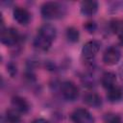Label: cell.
I'll return each instance as SVG.
<instances>
[{
    "instance_id": "cell-1",
    "label": "cell",
    "mask_w": 123,
    "mask_h": 123,
    "mask_svg": "<svg viewBox=\"0 0 123 123\" xmlns=\"http://www.w3.org/2000/svg\"><path fill=\"white\" fill-rule=\"evenodd\" d=\"M40 12L43 18L53 20L62 17L65 13V8L59 2L49 1L43 3L40 9Z\"/></svg>"
},
{
    "instance_id": "cell-2",
    "label": "cell",
    "mask_w": 123,
    "mask_h": 123,
    "mask_svg": "<svg viewBox=\"0 0 123 123\" xmlns=\"http://www.w3.org/2000/svg\"><path fill=\"white\" fill-rule=\"evenodd\" d=\"M0 39L1 42L7 46H14L18 43L20 39V35L15 28H4L1 30Z\"/></svg>"
},
{
    "instance_id": "cell-3",
    "label": "cell",
    "mask_w": 123,
    "mask_h": 123,
    "mask_svg": "<svg viewBox=\"0 0 123 123\" xmlns=\"http://www.w3.org/2000/svg\"><path fill=\"white\" fill-rule=\"evenodd\" d=\"M62 97L67 101H75L79 97V88L71 81H64L61 85Z\"/></svg>"
},
{
    "instance_id": "cell-4",
    "label": "cell",
    "mask_w": 123,
    "mask_h": 123,
    "mask_svg": "<svg viewBox=\"0 0 123 123\" xmlns=\"http://www.w3.org/2000/svg\"><path fill=\"white\" fill-rule=\"evenodd\" d=\"M101 48V43L98 40L92 39L86 42L82 48V57L86 61L92 60Z\"/></svg>"
},
{
    "instance_id": "cell-5",
    "label": "cell",
    "mask_w": 123,
    "mask_h": 123,
    "mask_svg": "<svg viewBox=\"0 0 123 123\" xmlns=\"http://www.w3.org/2000/svg\"><path fill=\"white\" fill-rule=\"evenodd\" d=\"M121 58V51L117 46L111 45L108 47L103 54V62L107 65L116 64Z\"/></svg>"
},
{
    "instance_id": "cell-6",
    "label": "cell",
    "mask_w": 123,
    "mask_h": 123,
    "mask_svg": "<svg viewBox=\"0 0 123 123\" xmlns=\"http://www.w3.org/2000/svg\"><path fill=\"white\" fill-rule=\"evenodd\" d=\"M71 119L74 123H94V117L92 114L84 108L76 109L71 113Z\"/></svg>"
},
{
    "instance_id": "cell-7",
    "label": "cell",
    "mask_w": 123,
    "mask_h": 123,
    "mask_svg": "<svg viewBox=\"0 0 123 123\" xmlns=\"http://www.w3.org/2000/svg\"><path fill=\"white\" fill-rule=\"evenodd\" d=\"M13 19L20 25H27L30 22L31 14L23 7H15L12 11Z\"/></svg>"
},
{
    "instance_id": "cell-8",
    "label": "cell",
    "mask_w": 123,
    "mask_h": 123,
    "mask_svg": "<svg viewBox=\"0 0 123 123\" xmlns=\"http://www.w3.org/2000/svg\"><path fill=\"white\" fill-rule=\"evenodd\" d=\"M12 109H14L20 113H27L30 110L29 102L25 98L18 95H15L12 98Z\"/></svg>"
},
{
    "instance_id": "cell-9",
    "label": "cell",
    "mask_w": 123,
    "mask_h": 123,
    "mask_svg": "<svg viewBox=\"0 0 123 123\" xmlns=\"http://www.w3.org/2000/svg\"><path fill=\"white\" fill-rule=\"evenodd\" d=\"M81 13L85 16H92L94 15L98 11V3L93 0H87L83 1L81 3L80 7Z\"/></svg>"
},
{
    "instance_id": "cell-10",
    "label": "cell",
    "mask_w": 123,
    "mask_h": 123,
    "mask_svg": "<svg viewBox=\"0 0 123 123\" xmlns=\"http://www.w3.org/2000/svg\"><path fill=\"white\" fill-rule=\"evenodd\" d=\"M37 34L46 37L47 39H49L51 41H54L55 38L57 37V29L54 25L49 24V23H45L38 29Z\"/></svg>"
},
{
    "instance_id": "cell-11",
    "label": "cell",
    "mask_w": 123,
    "mask_h": 123,
    "mask_svg": "<svg viewBox=\"0 0 123 123\" xmlns=\"http://www.w3.org/2000/svg\"><path fill=\"white\" fill-rule=\"evenodd\" d=\"M123 98V88L120 86H113L107 89V99L111 103H117Z\"/></svg>"
},
{
    "instance_id": "cell-12",
    "label": "cell",
    "mask_w": 123,
    "mask_h": 123,
    "mask_svg": "<svg viewBox=\"0 0 123 123\" xmlns=\"http://www.w3.org/2000/svg\"><path fill=\"white\" fill-rule=\"evenodd\" d=\"M116 81H117V76L112 71L104 72L101 76V85L106 89H109V88L112 87L113 86H115Z\"/></svg>"
},
{
    "instance_id": "cell-13",
    "label": "cell",
    "mask_w": 123,
    "mask_h": 123,
    "mask_svg": "<svg viewBox=\"0 0 123 123\" xmlns=\"http://www.w3.org/2000/svg\"><path fill=\"white\" fill-rule=\"evenodd\" d=\"M84 102L91 108H99L102 105V99L96 92H87L84 96Z\"/></svg>"
},
{
    "instance_id": "cell-14",
    "label": "cell",
    "mask_w": 123,
    "mask_h": 123,
    "mask_svg": "<svg viewBox=\"0 0 123 123\" xmlns=\"http://www.w3.org/2000/svg\"><path fill=\"white\" fill-rule=\"evenodd\" d=\"M52 43H53V41L43 37L42 36H40L38 34H37V36L34 39V46L40 51H47L51 47Z\"/></svg>"
},
{
    "instance_id": "cell-15",
    "label": "cell",
    "mask_w": 123,
    "mask_h": 123,
    "mask_svg": "<svg viewBox=\"0 0 123 123\" xmlns=\"http://www.w3.org/2000/svg\"><path fill=\"white\" fill-rule=\"evenodd\" d=\"M5 119L7 123H19L21 121L20 112H18L14 109L7 110L5 114Z\"/></svg>"
},
{
    "instance_id": "cell-16",
    "label": "cell",
    "mask_w": 123,
    "mask_h": 123,
    "mask_svg": "<svg viewBox=\"0 0 123 123\" xmlns=\"http://www.w3.org/2000/svg\"><path fill=\"white\" fill-rule=\"evenodd\" d=\"M65 37L69 42L75 43L80 38V32L75 27H68L65 31Z\"/></svg>"
},
{
    "instance_id": "cell-17",
    "label": "cell",
    "mask_w": 123,
    "mask_h": 123,
    "mask_svg": "<svg viewBox=\"0 0 123 123\" xmlns=\"http://www.w3.org/2000/svg\"><path fill=\"white\" fill-rule=\"evenodd\" d=\"M105 123H122V120L115 113H108L105 115Z\"/></svg>"
},
{
    "instance_id": "cell-18",
    "label": "cell",
    "mask_w": 123,
    "mask_h": 123,
    "mask_svg": "<svg viewBox=\"0 0 123 123\" xmlns=\"http://www.w3.org/2000/svg\"><path fill=\"white\" fill-rule=\"evenodd\" d=\"M84 28H85L88 33L92 34V33H94V32L96 31V29H97V25H96V23H95L94 21H87V22L85 23Z\"/></svg>"
},
{
    "instance_id": "cell-19",
    "label": "cell",
    "mask_w": 123,
    "mask_h": 123,
    "mask_svg": "<svg viewBox=\"0 0 123 123\" xmlns=\"http://www.w3.org/2000/svg\"><path fill=\"white\" fill-rule=\"evenodd\" d=\"M7 68H8V72L10 73L11 76H13V75L16 73V65L13 64L12 62L9 63V64L7 65Z\"/></svg>"
},
{
    "instance_id": "cell-20",
    "label": "cell",
    "mask_w": 123,
    "mask_h": 123,
    "mask_svg": "<svg viewBox=\"0 0 123 123\" xmlns=\"http://www.w3.org/2000/svg\"><path fill=\"white\" fill-rule=\"evenodd\" d=\"M32 123H49V121L46 120V119H44V118H37Z\"/></svg>"
},
{
    "instance_id": "cell-21",
    "label": "cell",
    "mask_w": 123,
    "mask_h": 123,
    "mask_svg": "<svg viewBox=\"0 0 123 123\" xmlns=\"http://www.w3.org/2000/svg\"><path fill=\"white\" fill-rule=\"evenodd\" d=\"M117 35H118V38H119V41H120L121 45H123V28Z\"/></svg>"
},
{
    "instance_id": "cell-22",
    "label": "cell",
    "mask_w": 123,
    "mask_h": 123,
    "mask_svg": "<svg viewBox=\"0 0 123 123\" xmlns=\"http://www.w3.org/2000/svg\"><path fill=\"white\" fill-rule=\"evenodd\" d=\"M119 77H120V80H121V82L123 83V64L120 66V68H119Z\"/></svg>"
}]
</instances>
